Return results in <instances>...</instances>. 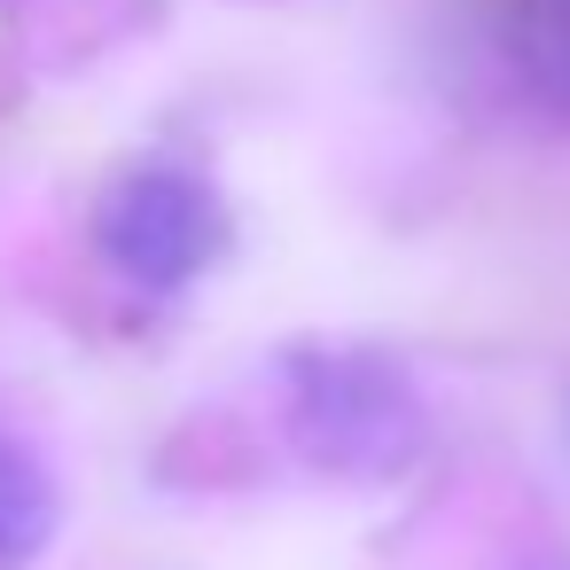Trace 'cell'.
<instances>
[{"mask_svg": "<svg viewBox=\"0 0 570 570\" xmlns=\"http://www.w3.org/2000/svg\"><path fill=\"white\" fill-rule=\"evenodd\" d=\"M289 430L321 469L391 476L422 453V399L375 352H305L289 367Z\"/></svg>", "mask_w": 570, "mask_h": 570, "instance_id": "6da1fadb", "label": "cell"}, {"mask_svg": "<svg viewBox=\"0 0 570 570\" xmlns=\"http://www.w3.org/2000/svg\"><path fill=\"white\" fill-rule=\"evenodd\" d=\"M219 196L212 180L180 165H134L102 188L95 204V250L134 282V289H188L219 258Z\"/></svg>", "mask_w": 570, "mask_h": 570, "instance_id": "7a4b0ae2", "label": "cell"}, {"mask_svg": "<svg viewBox=\"0 0 570 570\" xmlns=\"http://www.w3.org/2000/svg\"><path fill=\"white\" fill-rule=\"evenodd\" d=\"M492 48L515 95L570 134V0H492Z\"/></svg>", "mask_w": 570, "mask_h": 570, "instance_id": "3957f363", "label": "cell"}, {"mask_svg": "<svg viewBox=\"0 0 570 570\" xmlns=\"http://www.w3.org/2000/svg\"><path fill=\"white\" fill-rule=\"evenodd\" d=\"M56 515H63V500H56L48 461L17 438H0V570H24L56 539Z\"/></svg>", "mask_w": 570, "mask_h": 570, "instance_id": "277c9868", "label": "cell"}]
</instances>
